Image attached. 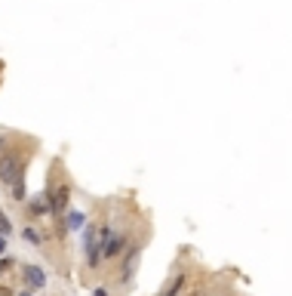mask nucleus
I'll return each instance as SVG.
<instances>
[{"instance_id": "423d86ee", "label": "nucleus", "mask_w": 292, "mask_h": 296, "mask_svg": "<svg viewBox=\"0 0 292 296\" xmlns=\"http://www.w3.org/2000/svg\"><path fill=\"white\" fill-rule=\"evenodd\" d=\"M83 219H86V216L80 213V210H71V213H68V219H65V225L74 232V229H83Z\"/></svg>"}, {"instance_id": "0eeeda50", "label": "nucleus", "mask_w": 292, "mask_h": 296, "mask_svg": "<svg viewBox=\"0 0 292 296\" xmlns=\"http://www.w3.org/2000/svg\"><path fill=\"white\" fill-rule=\"evenodd\" d=\"M31 213H50V198H46V195H40V198H34L31 201Z\"/></svg>"}, {"instance_id": "f8f14e48", "label": "nucleus", "mask_w": 292, "mask_h": 296, "mask_svg": "<svg viewBox=\"0 0 292 296\" xmlns=\"http://www.w3.org/2000/svg\"><path fill=\"white\" fill-rule=\"evenodd\" d=\"M19 296H31V293H19Z\"/></svg>"}, {"instance_id": "ddd939ff", "label": "nucleus", "mask_w": 292, "mask_h": 296, "mask_svg": "<svg viewBox=\"0 0 292 296\" xmlns=\"http://www.w3.org/2000/svg\"><path fill=\"white\" fill-rule=\"evenodd\" d=\"M0 148H3V139H0Z\"/></svg>"}, {"instance_id": "6e6552de", "label": "nucleus", "mask_w": 292, "mask_h": 296, "mask_svg": "<svg viewBox=\"0 0 292 296\" xmlns=\"http://www.w3.org/2000/svg\"><path fill=\"white\" fill-rule=\"evenodd\" d=\"M13 195H16V201H25V176H19L13 182Z\"/></svg>"}, {"instance_id": "7ed1b4c3", "label": "nucleus", "mask_w": 292, "mask_h": 296, "mask_svg": "<svg viewBox=\"0 0 292 296\" xmlns=\"http://www.w3.org/2000/svg\"><path fill=\"white\" fill-rule=\"evenodd\" d=\"M86 259H89L92 268H96L99 259H102V232L99 229H86Z\"/></svg>"}, {"instance_id": "9b49d317", "label": "nucleus", "mask_w": 292, "mask_h": 296, "mask_svg": "<svg viewBox=\"0 0 292 296\" xmlns=\"http://www.w3.org/2000/svg\"><path fill=\"white\" fill-rule=\"evenodd\" d=\"M3 250H6V237L0 235V253H3Z\"/></svg>"}, {"instance_id": "1a4fd4ad", "label": "nucleus", "mask_w": 292, "mask_h": 296, "mask_svg": "<svg viewBox=\"0 0 292 296\" xmlns=\"http://www.w3.org/2000/svg\"><path fill=\"white\" fill-rule=\"evenodd\" d=\"M9 232V219H6V213L0 210V235H6Z\"/></svg>"}, {"instance_id": "20e7f679", "label": "nucleus", "mask_w": 292, "mask_h": 296, "mask_svg": "<svg viewBox=\"0 0 292 296\" xmlns=\"http://www.w3.org/2000/svg\"><path fill=\"white\" fill-rule=\"evenodd\" d=\"M68 195H71V188H68V185H58L55 195H53V201H50V210L53 213H62L68 207Z\"/></svg>"}, {"instance_id": "39448f33", "label": "nucleus", "mask_w": 292, "mask_h": 296, "mask_svg": "<svg viewBox=\"0 0 292 296\" xmlns=\"http://www.w3.org/2000/svg\"><path fill=\"white\" fill-rule=\"evenodd\" d=\"M25 281L31 284V287H43V284H46V275H43L37 266H28V268H25Z\"/></svg>"}, {"instance_id": "f257e3e1", "label": "nucleus", "mask_w": 292, "mask_h": 296, "mask_svg": "<svg viewBox=\"0 0 292 296\" xmlns=\"http://www.w3.org/2000/svg\"><path fill=\"white\" fill-rule=\"evenodd\" d=\"M123 235H117L114 229H102V256H117L123 253Z\"/></svg>"}, {"instance_id": "f03ea898", "label": "nucleus", "mask_w": 292, "mask_h": 296, "mask_svg": "<svg viewBox=\"0 0 292 296\" xmlns=\"http://www.w3.org/2000/svg\"><path fill=\"white\" fill-rule=\"evenodd\" d=\"M19 176H25V170H22V161H19V157H3V161H0V182L13 185Z\"/></svg>"}, {"instance_id": "9d476101", "label": "nucleus", "mask_w": 292, "mask_h": 296, "mask_svg": "<svg viewBox=\"0 0 292 296\" xmlns=\"http://www.w3.org/2000/svg\"><path fill=\"white\" fill-rule=\"evenodd\" d=\"M92 296H108V290H105V287H96V290H92Z\"/></svg>"}]
</instances>
